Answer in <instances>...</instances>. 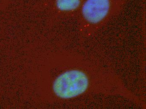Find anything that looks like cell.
Returning a JSON list of instances; mask_svg holds the SVG:
<instances>
[{
	"label": "cell",
	"instance_id": "1",
	"mask_svg": "<svg viewBox=\"0 0 146 109\" xmlns=\"http://www.w3.org/2000/svg\"><path fill=\"white\" fill-rule=\"evenodd\" d=\"M89 85V79L82 71L72 70L60 75L54 81L52 88L54 93L62 99L79 96L85 92Z\"/></svg>",
	"mask_w": 146,
	"mask_h": 109
},
{
	"label": "cell",
	"instance_id": "2",
	"mask_svg": "<svg viewBox=\"0 0 146 109\" xmlns=\"http://www.w3.org/2000/svg\"><path fill=\"white\" fill-rule=\"evenodd\" d=\"M126 0H84L80 8L83 19L89 24L97 25L124 7Z\"/></svg>",
	"mask_w": 146,
	"mask_h": 109
},
{
	"label": "cell",
	"instance_id": "3",
	"mask_svg": "<svg viewBox=\"0 0 146 109\" xmlns=\"http://www.w3.org/2000/svg\"><path fill=\"white\" fill-rule=\"evenodd\" d=\"M84 0H55V6L62 12H71L80 9Z\"/></svg>",
	"mask_w": 146,
	"mask_h": 109
}]
</instances>
